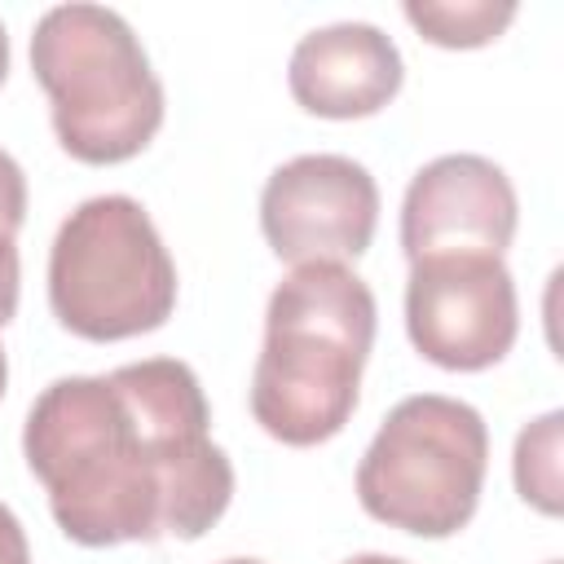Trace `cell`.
I'll use <instances>...</instances> for the list:
<instances>
[{
	"label": "cell",
	"mask_w": 564,
	"mask_h": 564,
	"mask_svg": "<svg viewBox=\"0 0 564 564\" xmlns=\"http://www.w3.org/2000/svg\"><path fill=\"white\" fill-rule=\"evenodd\" d=\"M22 454L57 529L79 546L194 542L234 498L203 383L176 357L53 379L26 410Z\"/></svg>",
	"instance_id": "cell-1"
},
{
	"label": "cell",
	"mask_w": 564,
	"mask_h": 564,
	"mask_svg": "<svg viewBox=\"0 0 564 564\" xmlns=\"http://www.w3.org/2000/svg\"><path fill=\"white\" fill-rule=\"evenodd\" d=\"M375 291L335 260L295 264L269 295L251 419L282 445H322L357 410L375 348Z\"/></svg>",
	"instance_id": "cell-2"
},
{
	"label": "cell",
	"mask_w": 564,
	"mask_h": 564,
	"mask_svg": "<svg viewBox=\"0 0 564 564\" xmlns=\"http://www.w3.org/2000/svg\"><path fill=\"white\" fill-rule=\"evenodd\" d=\"M31 70L62 150L79 163H123L163 123V84L137 31L106 4L48 9L31 35Z\"/></svg>",
	"instance_id": "cell-3"
},
{
	"label": "cell",
	"mask_w": 564,
	"mask_h": 564,
	"mask_svg": "<svg viewBox=\"0 0 564 564\" xmlns=\"http://www.w3.org/2000/svg\"><path fill=\"white\" fill-rule=\"evenodd\" d=\"M48 308L93 344L159 330L176 308V264L128 194L84 198L48 247Z\"/></svg>",
	"instance_id": "cell-4"
},
{
	"label": "cell",
	"mask_w": 564,
	"mask_h": 564,
	"mask_svg": "<svg viewBox=\"0 0 564 564\" xmlns=\"http://www.w3.org/2000/svg\"><path fill=\"white\" fill-rule=\"evenodd\" d=\"M489 467V427L476 405L414 392L388 410L357 463L366 516L414 538L467 529Z\"/></svg>",
	"instance_id": "cell-5"
},
{
	"label": "cell",
	"mask_w": 564,
	"mask_h": 564,
	"mask_svg": "<svg viewBox=\"0 0 564 564\" xmlns=\"http://www.w3.org/2000/svg\"><path fill=\"white\" fill-rule=\"evenodd\" d=\"M410 344L441 370H485L520 335L516 278L502 256H423L405 282Z\"/></svg>",
	"instance_id": "cell-6"
},
{
	"label": "cell",
	"mask_w": 564,
	"mask_h": 564,
	"mask_svg": "<svg viewBox=\"0 0 564 564\" xmlns=\"http://www.w3.org/2000/svg\"><path fill=\"white\" fill-rule=\"evenodd\" d=\"M379 225V185L348 154H295L260 189V229L278 260H357Z\"/></svg>",
	"instance_id": "cell-7"
},
{
	"label": "cell",
	"mask_w": 564,
	"mask_h": 564,
	"mask_svg": "<svg viewBox=\"0 0 564 564\" xmlns=\"http://www.w3.org/2000/svg\"><path fill=\"white\" fill-rule=\"evenodd\" d=\"M520 203L511 176L485 154H441L414 172L401 203V247L423 256H502L516 238Z\"/></svg>",
	"instance_id": "cell-8"
},
{
	"label": "cell",
	"mask_w": 564,
	"mask_h": 564,
	"mask_svg": "<svg viewBox=\"0 0 564 564\" xmlns=\"http://www.w3.org/2000/svg\"><path fill=\"white\" fill-rule=\"evenodd\" d=\"M405 79L401 48L370 22H335L308 31L291 48L286 84L291 97L322 119L379 115Z\"/></svg>",
	"instance_id": "cell-9"
},
{
	"label": "cell",
	"mask_w": 564,
	"mask_h": 564,
	"mask_svg": "<svg viewBox=\"0 0 564 564\" xmlns=\"http://www.w3.org/2000/svg\"><path fill=\"white\" fill-rule=\"evenodd\" d=\"M405 18L441 48H480L511 26L516 0H405Z\"/></svg>",
	"instance_id": "cell-10"
},
{
	"label": "cell",
	"mask_w": 564,
	"mask_h": 564,
	"mask_svg": "<svg viewBox=\"0 0 564 564\" xmlns=\"http://www.w3.org/2000/svg\"><path fill=\"white\" fill-rule=\"evenodd\" d=\"M560 427H564V414L551 410V414L533 419L516 436V458H511L516 489L542 516H560V507H564V485H560Z\"/></svg>",
	"instance_id": "cell-11"
},
{
	"label": "cell",
	"mask_w": 564,
	"mask_h": 564,
	"mask_svg": "<svg viewBox=\"0 0 564 564\" xmlns=\"http://www.w3.org/2000/svg\"><path fill=\"white\" fill-rule=\"evenodd\" d=\"M26 220V176L13 154L0 150V234H18Z\"/></svg>",
	"instance_id": "cell-12"
},
{
	"label": "cell",
	"mask_w": 564,
	"mask_h": 564,
	"mask_svg": "<svg viewBox=\"0 0 564 564\" xmlns=\"http://www.w3.org/2000/svg\"><path fill=\"white\" fill-rule=\"evenodd\" d=\"M18 282H22L18 247L9 234H0V326L13 322V313H18Z\"/></svg>",
	"instance_id": "cell-13"
},
{
	"label": "cell",
	"mask_w": 564,
	"mask_h": 564,
	"mask_svg": "<svg viewBox=\"0 0 564 564\" xmlns=\"http://www.w3.org/2000/svg\"><path fill=\"white\" fill-rule=\"evenodd\" d=\"M0 564H31L26 529H22V520L4 502H0Z\"/></svg>",
	"instance_id": "cell-14"
},
{
	"label": "cell",
	"mask_w": 564,
	"mask_h": 564,
	"mask_svg": "<svg viewBox=\"0 0 564 564\" xmlns=\"http://www.w3.org/2000/svg\"><path fill=\"white\" fill-rule=\"evenodd\" d=\"M344 564H410V560H397V555H379V551H366V555H352Z\"/></svg>",
	"instance_id": "cell-15"
},
{
	"label": "cell",
	"mask_w": 564,
	"mask_h": 564,
	"mask_svg": "<svg viewBox=\"0 0 564 564\" xmlns=\"http://www.w3.org/2000/svg\"><path fill=\"white\" fill-rule=\"evenodd\" d=\"M4 75H9V35L0 26V84H4Z\"/></svg>",
	"instance_id": "cell-16"
},
{
	"label": "cell",
	"mask_w": 564,
	"mask_h": 564,
	"mask_svg": "<svg viewBox=\"0 0 564 564\" xmlns=\"http://www.w3.org/2000/svg\"><path fill=\"white\" fill-rule=\"evenodd\" d=\"M4 383H9V361H4V348H0V397H4Z\"/></svg>",
	"instance_id": "cell-17"
},
{
	"label": "cell",
	"mask_w": 564,
	"mask_h": 564,
	"mask_svg": "<svg viewBox=\"0 0 564 564\" xmlns=\"http://www.w3.org/2000/svg\"><path fill=\"white\" fill-rule=\"evenodd\" d=\"M220 564H264V560H247V555H234V560H220Z\"/></svg>",
	"instance_id": "cell-18"
},
{
	"label": "cell",
	"mask_w": 564,
	"mask_h": 564,
	"mask_svg": "<svg viewBox=\"0 0 564 564\" xmlns=\"http://www.w3.org/2000/svg\"><path fill=\"white\" fill-rule=\"evenodd\" d=\"M551 564H555V560H551Z\"/></svg>",
	"instance_id": "cell-19"
}]
</instances>
